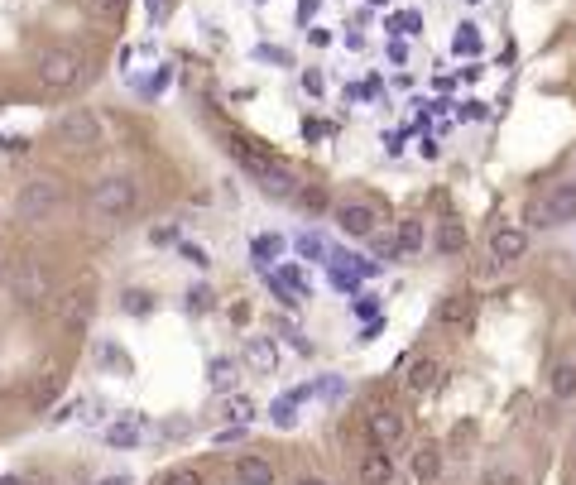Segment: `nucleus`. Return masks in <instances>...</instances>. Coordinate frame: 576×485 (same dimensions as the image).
Instances as JSON below:
<instances>
[{
	"instance_id": "obj_19",
	"label": "nucleus",
	"mask_w": 576,
	"mask_h": 485,
	"mask_svg": "<svg viewBox=\"0 0 576 485\" xmlns=\"http://www.w3.org/2000/svg\"><path fill=\"white\" fill-rule=\"evenodd\" d=\"M207 380H212L217 394H231L235 390V360L231 356H217L212 366H207Z\"/></svg>"
},
{
	"instance_id": "obj_31",
	"label": "nucleus",
	"mask_w": 576,
	"mask_h": 485,
	"mask_svg": "<svg viewBox=\"0 0 576 485\" xmlns=\"http://www.w3.org/2000/svg\"><path fill=\"white\" fill-rule=\"evenodd\" d=\"M279 251H284V245H279V235H260V241H255V260H274Z\"/></svg>"
},
{
	"instance_id": "obj_7",
	"label": "nucleus",
	"mask_w": 576,
	"mask_h": 485,
	"mask_svg": "<svg viewBox=\"0 0 576 485\" xmlns=\"http://www.w3.org/2000/svg\"><path fill=\"white\" fill-rule=\"evenodd\" d=\"M528 245H533V231H524V226L490 231V255H495V265H518V260L528 255Z\"/></svg>"
},
{
	"instance_id": "obj_18",
	"label": "nucleus",
	"mask_w": 576,
	"mask_h": 485,
	"mask_svg": "<svg viewBox=\"0 0 576 485\" xmlns=\"http://www.w3.org/2000/svg\"><path fill=\"white\" fill-rule=\"evenodd\" d=\"M139 437H145V433H139V419H135V413H125V419H116V423L106 428V442H111V447H139Z\"/></svg>"
},
{
	"instance_id": "obj_28",
	"label": "nucleus",
	"mask_w": 576,
	"mask_h": 485,
	"mask_svg": "<svg viewBox=\"0 0 576 485\" xmlns=\"http://www.w3.org/2000/svg\"><path fill=\"white\" fill-rule=\"evenodd\" d=\"M456 53H481V34H475L471 24H461V30H456Z\"/></svg>"
},
{
	"instance_id": "obj_2",
	"label": "nucleus",
	"mask_w": 576,
	"mask_h": 485,
	"mask_svg": "<svg viewBox=\"0 0 576 485\" xmlns=\"http://www.w3.org/2000/svg\"><path fill=\"white\" fill-rule=\"evenodd\" d=\"M58 202H63V183H58V178H30V183L20 188V198H15V212L24 221H39V216H49Z\"/></svg>"
},
{
	"instance_id": "obj_22",
	"label": "nucleus",
	"mask_w": 576,
	"mask_h": 485,
	"mask_svg": "<svg viewBox=\"0 0 576 485\" xmlns=\"http://www.w3.org/2000/svg\"><path fill=\"white\" fill-rule=\"evenodd\" d=\"M524 231H553V216H547V207H543V198H528L524 202V221H518Z\"/></svg>"
},
{
	"instance_id": "obj_27",
	"label": "nucleus",
	"mask_w": 576,
	"mask_h": 485,
	"mask_svg": "<svg viewBox=\"0 0 576 485\" xmlns=\"http://www.w3.org/2000/svg\"><path fill=\"white\" fill-rule=\"evenodd\" d=\"M120 303H125V313H135V317H145V313L154 308V298H149V294H139V288H130V294H125Z\"/></svg>"
},
{
	"instance_id": "obj_24",
	"label": "nucleus",
	"mask_w": 576,
	"mask_h": 485,
	"mask_svg": "<svg viewBox=\"0 0 576 485\" xmlns=\"http://www.w3.org/2000/svg\"><path fill=\"white\" fill-rule=\"evenodd\" d=\"M250 419H255V404H250L245 394H226V423L231 428H245Z\"/></svg>"
},
{
	"instance_id": "obj_15",
	"label": "nucleus",
	"mask_w": 576,
	"mask_h": 485,
	"mask_svg": "<svg viewBox=\"0 0 576 485\" xmlns=\"http://www.w3.org/2000/svg\"><path fill=\"white\" fill-rule=\"evenodd\" d=\"M231 481H235V485H274V462H264V456L245 452L241 462L231 466Z\"/></svg>"
},
{
	"instance_id": "obj_16",
	"label": "nucleus",
	"mask_w": 576,
	"mask_h": 485,
	"mask_svg": "<svg viewBox=\"0 0 576 485\" xmlns=\"http://www.w3.org/2000/svg\"><path fill=\"white\" fill-rule=\"evenodd\" d=\"M438 322H442V327H452V331L471 327V298H466V294L442 298V303H438Z\"/></svg>"
},
{
	"instance_id": "obj_36",
	"label": "nucleus",
	"mask_w": 576,
	"mask_h": 485,
	"mask_svg": "<svg viewBox=\"0 0 576 485\" xmlns=\"http://www.w3.org/2000/svg\"><path fill=\"white\" fill-rule=\"evenodd\" d=\"M149 241L154 245H178V231L173 226H159V231H149Z\"/></svg>"
},
{
	"instance_id": "obj_30",
	"label": "nucleus",
	"mask_w": 576,
	"mask_h": 485,
	"mask_svg": "<svg viewBox=\"0 0 576 485\" xmlns=\"http://www.w3.org/2000/svg\"><path fill=\"white\" fill-rule=\"evenodd\" d=\"M298 202L307 207V212H327V192H322V188H303Z\"/></svg>"
},
{
	"instance_id": "obj_29",
	"label": "nucleus",
	"mask_w": 576,
	"mask_h": 485,
	"mask_svg": "<svg viewBox=\"0 0 576 485\" xmlns=\"http://www.w3.org/2000/svg\"><path fill=\"white\" fill-rule=\"evenodd\" d=\"M159 485H202V476H198L192 466H178V471H168V476H164Z\"/></svg>"
},
{
	"instance_id": "obj_14",
	"label": "nucleus",
	"mask_w": 576,
	"mask_h": 485,
	"mask_svg": "<svg viewBox=\"0 0 576 485\" xmlns=\"http://www.w3.org/2000/svg\"><path fill=\"white\" fill-rule=\"evenodd\" d=\"M409 471H413V481H418V485H438V481H442V447H432V442L413 447Z\"/></svg>"
},
{
	"instance_id": "obj_23",
	"label": "nucleus",
	"mask_w": 576,
	"mask_h": 485,
	"mask_svg": "<svg viewBox=\"0 0 576 485\" xmlns=\"http://www.w3.org/2000/svg\"><path fill=\"white\" fill-rule=\"evenodd\" d=\"M58 322H63V327H82V322H87V298L67 294V298L58 303Z\"/></svg>"
},
{
	"instance_id": "obj_33",
	"label": "nucleus",
	"mask_w": 576,
	"mask_h": 485,
	"mask_svg": "<svg viewBox=\"0 0 576 485\" xmlns=\"http://www.w3.org/2000/svg\"><path fill=\"white\" fill-rule=\"evenodd\" d=\"M298 251H303L307 260H322V255H327V245H322L317 235H298Z\"/></svg>"
},
{
	"instance_id": "obj_11",
	"label": "nucleus",
	"mask_w": 576,
	"mask_h": 485,
	"mask_svg": "<svg viewBox=\"0 0 576 485\" xmlns=\"http://www.w3.org/2000/svg\"><path fill=\"white\" fill-rule=\"evenodd\" d=\"M356 476H360V485H389L394 481V456H389L385 447H370L356 462Z\"/></svg>"
},
{
	"instance_id": "obj_21",
	"label": "nucleus",
	"mask_w": 576,
	"mask_h": 485,
	"mask_svg": "<svg viewBox=\"0 0 576 485\" xmlns=\"http://www.w3.org/2000/svg\"><path fill=\"white\" fill-rule=\"evenodd\" d=\"M423 221H418V216H409V221H403V226H399V235H394V245H399V255H418V251H423Z\"/></svg>"
},
{
	"instance_id": "obj_25",
	"label": "nucleus",
	"mask_w": 576,
	"mask_h": 485,
	"mask_svg": "<svg viewBox=\"0 0 576 485\" xmlns=\"http://www.w3.org/2000/svg\"><path fill=\"white\" fill-rule=\"evenodd\" d=\"M481 485H524V476H518L514 466H504V462H495V466H485V476H481Z\"/></svg>"
},
{
	"instance_id": "obj_43",
	"label": "nucleus",
	"mask_w": 576,
	"mask_h": 485,
	"mask_svg": "<svg viewBox=\"0 0 576 485\" xmlns=\"http://www.w3.org/2000/svg\"><path fill=\"white\" fill-rule=\"evenodd\" d=\"M154 5H159V0H149V10H154Z\"/></svg>"
},
{
	"instance_id": "obj_32",
	"label": "nucleus",
	"mask_w": 576,
	"mask_h": 485,
	"mask_svg": "<svg viewBox=\"0 0 576 485\" xmlns=\"http://www.w3.org/2000/svg\"><path fill=\"white\" fill-rule=\"evenodd\" d=\"M178 251L188 255V260H192V265H198V269H207V265H212V260H207V251H202V245H192V241H178Z\"/></svg>"
},
{
	"instance_id": "obj_39",
	"label": "nucleus",
	"mask_w": 576,
	"mask_h": 485,
	"mask_svg": "<svg viewBox=\"0 0 576 485\" xmlns=\"http://www.w3.org/2000/svg\"><path fill=\"white\" fill-rule=\"evenodd\" d=\"M317 15V0H303V5H298V20H313Z\"/></svg>"
},
{
	"instance_id": "obj_40",
	"label": "nucleus",
	"mask_w": 576,
	"mask_h": 485,
	"mask_svg": "<svg viewBox=\"0 0 576 485\" xmlns=\"http://www.w3.org/2000/svg\"><path fill=\"white\" fill-rule=\"evenodd\" d=\"M0 485H30L24 476H0Z\"/></svg>"
},
{
	"instance_id": "obj_35",
	"label": "nucleus",
	"mask_w": 576,
	"mask_h": 485,
	"mask_svg": "<svg viewBox=\"0 0 576 485\" xmlns=\"http://www.w3.org/2000/svg\"><path fill=\"white\" fill-rule=\"evenodd\" d=\"M120 5H125V0H92V10H96V15H120Z\"/></svg>"
},
{
	"instance_id": "obj_34",
	"label": "nucleus",
	"mask_w": 576,
	"mask_h": 485,
	"mask_svg": "<svg viewBox=\"0 0 576 485\" xmlns=\"http://www.w3.org/2000/svg\"><path fill=\"white\" fill-rule=\"evenodd\" d=\"M270 413H274V423H279V428H288V423H293V399H279V404H274Z\"/></svg>"
},
{
	"instance_id": "obj_6",
	"label": "nucleus",
	"mask_w": 576,
	"mask_h": 485,
	"mask_svg": "<svg viewBox=\"0 0 576 485\" xmlns=\"http://www.w3.org/2000/svg\"><path fill=\"white\" fill-rule=\"evenodd\" d=\"M58 140L63 145H102V120H96V110H67V116H58Z\"/></svg>"
},
{
	"instance_id": "obj_38",
	"label": "nucleus",
	"mask_w": 576,
	"mask_h": 485,
	"mask_svg": "<svg viewBox=\"0 0 576 485\" xmlns=\"http://www.w3.org/2000/svg\"><path fill=\"white\" fill-rule=\"evenodd\" d=\"M303 87H307V92L317 96V92H322V73H307V77H303Z\"/></svg>"
},
{
	"instance_id": "obj_8",
	"label": "nucleus",
	"mask_w": 576,
	"mask_h": 485,
	"mask_svg": "<svg viewBox=\"0 0 576 485\" xmlns=\"http://www.w3.org/2000/svg\"><path fill=\"white\" fill-rule=\"evenodd\" d=\"M336 226H341L346 235H356V241H370V235L379 231V212L370 202H341L336 207Z\"/></svg>"
},
{
	"instance_id": "obj_42",
	"label": "nucleus",
	"mask_w": 576,
	"mask_h": 485,
	"mask_svg": "<svg viewBox=\"0 0 576 485\" xmlns=\"http://www.w3.org/2000/svg\"><path fill=\"white\" fill-rule=\"evenodd\" d=\"M0 274H5V255H0Z\"/></svg>"
},
{
	"instance_id": "obj_12",
	"label": "nucleus",
	"mask_w": 576,
	"mask_h": 485,
	"mask_svg": "<svg viewBox=\"0 0 576 485\" xmlns=\"http://www.w3.org/2000/svg\"><path fill=\"white\" fill-rule=\"evenodd\" d=\"M547 394H553V404H572L576 399V360L572 356L553 360V370H547Z\"/></svg>"
},
{
	"instance_id": "obj_3",
	"label": "nucleus",
	"mask_w": 576,
	"mask_h": 485,
	"mask_svg": "<svg viewBox=\"0 0 576 485\" xmlns=\"http://www.w3.org/2000/svg\"><path fill=\"white\" fill-rule=\"evenodd\" d=\"M245 173L255 178V183L270 192V198H298L303 183H298V173L284 169L279 159H245Z\"/></svg>"
},
{
	"instance_id": "obj_1",
	"label": "nucleus",
	"mask_w": 576,
	"mask_h": 485,
	"mask_svg": "<svg viewBox=\"0 0 576 485\" xmlns=\"http://www.w3.org/2000/svg\"><path fill=\"white\" fill-rule=\"evenodd\" d=\"M135 207H139V183H135V178H125V173L102 178L96 192H92V212L102 221H111V226H116V221H130Z\"/></svg>"
},
{
	"instance_id": "obj_17",
	"label": "nucleus",
	"mask_w": 576,
	"mask_h": 485,
	"mask_svg": "<svg viewBox=\"0 0 576 485\" xmlns=\"http://www.w3.org/2000/svg\"><path fill=\"white\" fill-rule=\"evenodd\" d=\"M432 241H438V251H442V255H461V251H466V226H461L456 216H447Z\"/></svg>"
},
{
	"instance_id": "obj_20",
	"label": "nucleus",
	"mask_w": 576,
	"mask_h": 485,
	"mask_svg": "<svg viewBox=\"0 0 576 485\" xmlns=\"http://www.w3.org/2000/svg\"><path fill=\"white\" fill-rule=\"evenodd\" d=\"M245 360H250L255 370H264V375H270V370L279 366V351H274V341H270V337H255V341L245 346Z\"/></svg>"
},
{
	"instance_id": "obj_13",
	"label": "nucleus",
	"mask_w": 576,
	"mask_h": 485,
	"mask_svg": "<svg viewBox=\"0 0 576 485\" xmlns=\"http://www.w3.org/2000/svg\"><path fill=\"white\" fill-rule=\"evenodd\" d=\"M543 207L547 216H553V226H567V221H576V183H557L543 192Z\"/></svg>"
},
{
	"instance_id": "obj_9",
	"label": "nucleus",
	"mask_w": 576,
	"mask_h": 485,
	"mask_svg": "<svg viewBox=\"0 0 576 485\" xmlns=\"http://www.w3.org/2000/svg\"><path fill=\"white\" fill-rule=\"evenodd\" d=\"M49 288H53V279H49L44 265H24V269H15V298L24 303V308H39V303L49 298Z\"/></svg>"
},
{
	"instance_id": "obj_10",
	"label": "nucleus",
	"mask_w": 576,
	"mask_h": 485,
	"mask_svg": "<svg viewBox=\"0 0 576 485\" xmlns=\"http://www.w3.org/2000/svg\"><path fill=\"white\" fill-rule=\"evenodd\" d=\"M403 384H409L413 394H428L442 384V360L438 356H413L409 366H403Z\"/></svg>"
},
{
	"instance_id": "obj_5",
	"label": "nucleus",
	"mask_w": 576,
	"mask_h": 485,
	"mask_svg": "<svg viewBox=\"0 0 576 485\" xmlns=\"http://www.w3.org/2000/svg\"><path fill=\"white\" fill-rule=\"evenodd\" d=\"M365 433H370V447H399L403 437H409V419H403L399 409H375L370 419H365Z\"/></svg>"
},
{
	"instance_id": "obj_37",
	"label": "nucleus",
	"mask_w": 576,
	"mask_h": 485,
	"mask_svg": "<svg viewBox=\"0 0 576 485\" xmlns=\"http://www.w3.org/2000/svg\"><path fill=\"white\" fill-rule=\"evenodd\" d=\"M375 308H379L375 298H360V303H356V313H360V317H375Z\"/></svg>"
},
{
	"instance_id": "obj_26",
	"label": "nucleus",
	"mask_w": 576,
	"mask_h": 485,
	"mask_svg": "<svg viewBox=\"0 0 576 485\" xmlns=\"http://www.w3.org/2000/svg\"><path fill=\"white\" fill-rule=\"evenodd\" d=\"M212 303H217L212 284H192V288H188V308H192V313H212Z\"/></svg>"
},
{
	"instance_id": "obj_41",
	"label": "nucleus",
	"mask_w": 576,
	"mask_h": 485,
	"mask_svg": "<svg viewBox=\"0 0 576 485\" xmlns=\"http://www.w3.org/2000/svg\"><path fill=\"white\" fill-rule=\"evenodd\" d=\"M102 485H130V476H106Z\"/></svg>"
},
{
	"instance_id": "obj_4",
	"label": "nucleus",
	"mask_w": 576,
	"mask_h": 485,
	"mask_svg": "<svg viewBox=\"0 0 576 485\" xmlns=\"http://www.w3.org/2000/svg\"><path fill=\"white\" fill-rule=\"evenodd\" d=\"M82 77V58L77 53H67V48H53L39 58V82H44L49 92H63V87H73V82Z\"/></svg>"
}]
</instances>
